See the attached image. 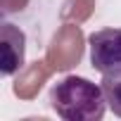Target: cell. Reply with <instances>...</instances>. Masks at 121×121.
<instances>
[{"label": "cell", "instance_id": "obj_1", "mask_svg": "<svg viewBox=\"0 0 121 121\" xmlns=\"http://www.w3.org/2000/svg\"><path fill=\"white\" fill-rule=\"evenodd\" d=\"M50 107L64 121H100L107 100L102 86L83 76H64L50 90Z\"/></svg>", "mask_w": 121, "mask_h": 121}, {"label": "cell", "instance_id": "obj_2", "mask_svg": "<svg viewBox=\"0 0 121 121\" xmlns=\"http://www.w3.org/2000/svg\"><path fill=\"white\" fill-rule=\"evenodd\" d=\"M83 50H86V36L81 26L64 22L52 33L45 50V59L52 67V71H69L83 59Z\"/></svg>", "mask_w": 121, "mask_h": 121}, {"label": "cell", "instance_id": "obj_3", "mask_svg": "<svg viewBox=\"0 0 121 121\" xmlns=\"http://www.w3.org/2000/svg\"><path fill=\"white\" fill-rule=\"evenodd\" d=\"M90 45V64L93 69L107 74L121 69V29H100L88 38Z\"/></svg>", "mask_w": 121, "mask_h": 121}, {"label": "cell", "instance_id": "obj_4", "mask_svg": "<svg viewBox=\"0 0 121 121\" xmlns=\"http://www.w3.org/2000/svg\"><path fill=\"white\" fill-rule=\"evenodd\" d=\"M26 36L19 26L5 22L0 24V71L3 76H14L24 69Z\"/></svg>", "mask_w": 121, "mask_h": 121}, {"label": "cell", "instance_id": "obj_5", "mask_svg": "<svg viewBox=\"0 0 121 121\" xmlns=\"http://www.w3.org/2000/svg\"><path fill=\"white\" fill-rule=\"evenodd\" d=\"M50 74H52V67L48 64V59H36L17 74V78L12 83V93L19 100H33V97H38L40 88L48 83Z\"/></svg>", "mask_w": 121, "mask_h": 121}, {"label": "cell", "instance_id": "obj_6", "mask_svg": "<svg viewBox=\"0 0 121 121\" xmlns=\"http://www.w3.org/2000/svg\"><path fill=\"white\" fill-rule=\"evenodd\" d=\"M100 86H102L107 107H109L116 116H121V69H114V71L102 74Z\"/></svg>", "mask_w": 121, "mask_h": 121}, {"label": "cell", "instance_id": "obj_7", "mask_svg": "<svg viewBox=\"0 0 121 121\" xmlns=\"http://www.w3.org/2000/svg\"><path fill=\"white\" fill-rule=\"evenodd\" d=\"M93 12H95V0H64L59 17H62V22L83 24L93 17Z\"/></svg>", "mask_w": 121, "mask_h": 121}, {"label": "cell", "instance_id": "obj_8", "mask_svg": "<svg viewBox=\"0 0 121 121\" xmlns=\"http://www.w3.org/2000/svg\"><path fill=\"white\" fill-rule=\"evenodd\" d=\"M29 7V0H0V12L3 14H17Z\"/></svg>", "mask_w": 121, "mask_h": 121}]
</instances>
